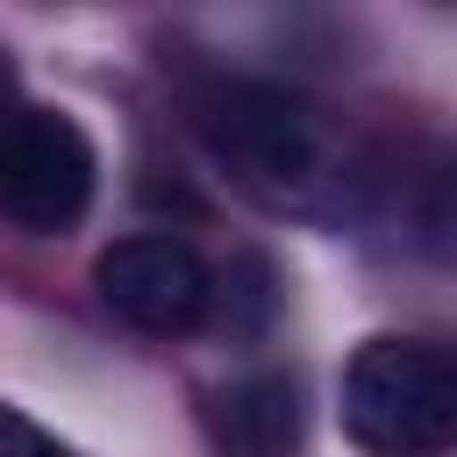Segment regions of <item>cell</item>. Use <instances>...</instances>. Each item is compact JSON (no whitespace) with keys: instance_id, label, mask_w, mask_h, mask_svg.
Here are the masks:
<instances>
[{"instance_id":"7","label":"cell","mask_w":457,"mask_h":457,"mask_svg":"<svg viewBox=\"0 0 457 457\" xmlns=\"http://www.w3.org/2000/svg\"><path fill=\"white\" fill-rule=\"evenodd\" d=\"M21 100H14V57H7V43H0V121L14 114Z\"/></svg>"},{"instance_id":"3","label":"cell","mask_w":457,"mask_h":457,"mask_svg":"<svg viewBox=\"0 0 457 457\" xmlns=\"http://www.w3.org/2000/svg\"><path fill=\"white\" fill-rule=\"evenodd\" d=\"M100 186V150L64 107H14L0 121V214L29 236H64L86 221Z\"/></svg>"},{"instance_id":"4","label":"cell","mask_w":457,"mask_h":457,"mask_svg":"<svg viewBox=\"0 0 457 457\" xmlns=\"http://www.w3.org/2000/svg\"><path fill=\"white\" fill-rule=\"evenodd\" d=\"M93 286H100L107 314L143 328V336H186L214 307V278H207L200 250L179 243V236H121V243H107L100 264H93Z\"/></svg>"},{"instance_id":"6","label":"cell","mask_w":457,"mask_h":457,"mask_svg":"<svg viewBox=\"0 0 457 457\" xmlns=\"http://www.w3.org/2000/svg\"><path fill=\"white\" fill-rule=\"evenodd\" d=\"M0 457H79L71 443H57L43 421H29L21 407H7L0 400Z\"/></svg>"},{"instance_id":"5","label":"cell","mask_w":457,"mask_h":457,"mask_svg":"<svg viewBox=\"0 0 457 457\" xmlns=\"http://www.w3.org/2000/svg\"><path fill=\"white\" fill-rule=\"evenodd\" d=\"M221 443L236 457H293L300 450V393L293 378L264 371L221 393Z\"/></svg>"},{"instance_id":"1","label":"cell","mask_w":457,"mask_h":457,"mask_svg":"<svg viewBox=\"0 0 457 457\" xmlns=\"http://www.w3.org/2000/svg\"><path fill=\"white\" fill-rule=\"evenodd\" d=\"M186 114H193V136L207 143V157L257 207L293 214V221H343L357 207V157L314 100H300L271 79L207 71L186 86Z\"/></svg>"},{"instance_id":"2","label":"cell","mask_w":457,"mask_h":457,"mask_svg":"<svg viewBox=\"0 0 457 457\" xmlns=\"http://www.w3.org/2000/svg\"><path fill=\"white\" fill-rule=\"evenodd\" d=\"M343 436L364 457H443L457 443V350L371 336L343 364Z\"/></svg>"}]
</instances>
